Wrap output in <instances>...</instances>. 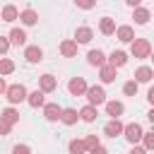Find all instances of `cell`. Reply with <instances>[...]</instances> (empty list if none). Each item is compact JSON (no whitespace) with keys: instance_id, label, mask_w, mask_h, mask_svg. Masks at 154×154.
<instances>
[{"instance_id":"4fadbf2b","label":"cell","mask_w":154,"mask_h":154,"mask_svg":"<svg viewBox=\"0 0 154 154\" xmlns=\"http://www.w3.org/2000/svg\"><path fill=\"white\" fill-rule=\"evenodd\" d=\"M60 53H63L65 58H75V55H77V43H75L72 38H65V41L60 43Z\"/></svg>"},{"instance_id":"52a82bcc","label":"cell","mask_w":154,"mask_h":154,"mask_svg":"<svg viewBox=\"0 0 154 154\" xmlns=\"http://www.w3.org/2000/svg\"><path fill=\"white\" fill-rule=\"evenodd\" d=\"M116 36H118V41H123V43H132V41H135V31H132V26H128V24L118 26V29H116Z\"/></svg>"},{"instance_id":"f546056e","label":"cell","mask_w":154,"mask_h":154,"mask_svg":"<svg viewBox=\"0 0 154 154\" xmlns=\"http://www.w3.org/2000/svg\"><path fill=\"white\" fill-rule=\"evenodd\" d=\"M82 142H84V149H94V147H99V135H87Z\"/></svg>"},{"instance_id":"4dcf8cb0","label":"cell","mask_w":154,"mask_h":154,"mask_svg":"<svg viewBox=\"0 0 154 154\" xmlns=\"http://www.w3.org/2000/svg\"><path fill=\"white\" fill-rule=\"evenodd\" d=\"M142 142H144V149H154V132H142Z\"/></svg>"},{"instance_id":"8d00e7d4","label":"cell","mask_w":154,"mask_h":154,"mask_svg":"<svg viewBox=\"0 0 154 154\" xmlns=\"http://www.w3.org/2000/svg\"><path fill=\"white\" fill-rule=\"evenodd\" d=\"M130 154H147V149H144V147H137V144H135V147L130 149Z\"/></svg>"},{"instance_id":"9a60e30c","label":"cell","mask_w":154,"mask_h":154,"mask_svg":"<svg viewBox=\"0 0 154 154\" xmlns=\"http://www.w3.org/2000/svg\"><path fill=\"white\" fill-rule=\"evenodd\" d=\"M43 96H46V94L36 89V91L26 94V101H29V106H31V108H38V106H46V99H43Z\"/></svg>"},{"instance_id":"ac0fdd59","label":"cell","mask_w":154,"mask_h":154,"mask_svg":"<svg viewBox=\"0 0 154 154\" xmlns=\"http://www.w3.org/2000/svg\"><path fill=\"white\" fill-rule=\"evenodd\" d=\"M0 120H5L7 125H14V123L19 120V111L10 106V108H5V111H2V116H0Z\"/></svg>"},{"instance_id":"3957f363","label":"cell","mask_w":154,"mask_h":154,"mask_svg":"<svg viewBox=\"0 0 154 154\" xmlns=\"http://www.w3.org/2000/svg\"><path fill=\"white\" fill-rule=\"evenodd\" d=\"M84 94H87V99H89L87 106H94V108H96V106L106 103V91H103V87H96V84H94V87H87Z\"/></svg>"},{"instance_id":"7c38bea8","label":"cell","mask_w":154,"mask_h":154,"mask_svg":"<svg viewBox=\"0 0 154 154\" xmlns=\"http://www.w3.org/2000/svg\"><path fill=\"white\" fill-rule=\"evenodd\" d=\"M123 111H125V106H123L120 101H106V113H108L113 120H118V116H123Z\"/></svg>"},{"instance_id":"7402d4cb","label":"cell","mask_w":154,"mask_h":154,"mask_svg":"<svg viewBox=\"0 0 154 154\" xmlns=\"http://www.w3.org/2000/svg\"><path fill=\"white\" fill-rule=\"evenodd\" d=\"M99 75H101V82H113L116 79V67H111V65H101L99 67Z\"/></svg>"},{"instance_id":"f1b7e54d","label":"cell","mask_w":154,"mask_h":154,"mask_svg":"<svg viewBox=\"0 0 154 154\" xmlns=\"http://www.w3.org/2000/svg\"><path fill=\"white\" fill-rule=\"evenodd\" d=\"M137 87H140V84H137L135 79H130V82H125V84H123V91H125L128 96H135V94H137Z\"/></svg>"},{"instance_id":"2e32d148","label":"cell","mask_w":154,"mask_h":154,"mask_svg":"<svg viewBox=\"0 0 154 154\" xmlns=\"http://www.w3.org/2000/svg\"><path fill=\"white\" fill-rule=\"evenodd\" d=\"M87 60H89V65H96V67H101V65H106V55H103V51H89V55H87Z\"/></svg>"},{"instance_id":"5bb4252c","label":"cell","mask_w":154,"mask_h":154,"mask_svg":"<svg viewBox=\"0 0 154 154\" xmlns=\"http://www.w3.org/2000/svg\"><path fill=\"white\" fill-rule=\"evenodd\" d=\"M24 58H26L29 63H41V60H43V51H41L38 46H29V48L24 51Z\"/></svg>"},{"instance_id":"8fae6325","label":"cell","mask_w":154,"mask_h":154,"mask_svg":"<svg viewBox=\"0 0 154 154\" xmlns=\"http://www.w3.org/2000/svg\"><path fill=\"white\" fill-rule=\"evenodd\" d=\"M125 63H128V53H123V51H113L108 55V65L111 67H123Z\"/></svg>"},{"instance_id":"603a6c76","label":"cell","mask_w":154,"mask_h":154,"mask_svg":"<svg viewBox=\"0 0 154 154\" xmlns=\"http://www.w3.org/2000/svg\"><path fill=\"white\" fill-rule=\"evenodd\" d=\"M77 116H79V118H82L84 123H94L99 113H96V108H94V106H84V108H82V111H79Z\"/></svg>"},{"instance_id":"484cf974","label":"cell","mask_w":154,"mask_h":154,"mask_svg":"<svg viewBox=\"0 0 154 154\" xmlns=\"http://www.w3.org/2000/svg\"><path fill=\"white\" fill-rule=\"evenodd\" d=\"M149 10H144V7H135V22L137 24H147L149 22Z\"/></svg>"},{"instance_id":"7a4b0ae2","label":"cell","mask_w":154,"mask_h":154,"mask_svg":"<svg viewBox=\"0 0 154 154\" xmlns=\"http://www.w3.org/2000/svg\"><path fill=\"white\" fill-rule=\"evenodd\" d=\"M5 96H7L10 103H22V101H26V87L24 84H12V87L5 89Z\"/></svg>"},{"instance_id":"6da1fadb","label":"cell","mask_w":154,"mask_h":154,"mask_svg":"<svg viewBox=\"0 0 154 154\" xmlns=\"http://www.w3.org/2000/svg\"><path fill=\"white\" fill-rule=\"evenodd\" d=\"M130 53L135 55V58H149V53H152V43L147 41V38H135L132 41V46H130Z\"/></svg>"},{"instance_id":"f35d334b","label":"cell","mask_w":154,"mask_h":154,"mask_svg":"<svg viewBox=\"0 0 154 154\" xmlns=\"http://www.w3.org/2000/svg\"><path fill=\"white\" fill-rule=\"evenodd\" d=\"M5 89H7V87H5V79L0 77V94H5Z\"/></svg>"},{"instance_id":"1f68e13d","label":"cell","mask_w":154,"mask_h":154,"mask_svg":"<svg viewBox=\"0 0 154 154\" xmlns=\"http://www.w3.org/2000/svg\"><path fill=\"white\" fill-rule=\"evenodd\" d=\"M12 154H31V149L26 144H14L12 147Z\"/></svg>"},{"instance_id":"ffe728a7","label":"cell","mask_w":154,"mask_h":154,"mask_svg":"<svg viewBox=\"0 0 154 154\" xmlns=\"http://www.w3.org/2000/svg\"><path fill=\"white\" fill-rule=\"evenodd\" d=\"M19 19H22V24H26V26H34V24L38 22V14H36L34 10H24V12H19Z\"/></svg>"},{"instance_id":"277c9868","label":"cell","mask_w":154,"mask_h":154,"mask_svg":"<svg viewBox=\"0 0 154 154\" xmlns=\"http://www.w3.org/2000/svg\"><path fill=\"white\" fill-rule=\"evenodd\" d=\"M123 132H125V140H128V142L137 144V142L142 140V132H144V130H142V125H140V123H130V125H125V128H123Z\"/></svg>"},{"instance_id":"cb8c5ba5","label":"cell","mask_w":154,"mask_h":154,"mask_svg":"<svg viewBox=\"0 0 154 154\" xmlns=\"http://www.w3.org/2000/svg\"><path fill=\"white\" fill-rule=\"evenodd\" d=\"M77 118H79V116H77V111H75V108H63V113H60V120H63L65 125H75V123H77Z\"/></svg>"},{"instance_id":"e0dca14e","label":"cell","mask_w":154,"mask_h":154,"mask_svg":"<svg viewBox=\"0 0 154 154\" xmlns=\"http://www.w3.org/2000/svg\"><path fill=\"white\" fill-rule=\"evenodd\" d=\"M7 41H10V43H14V46H24V41H26L24 29H12V31H10V36H7Z\"/></svg>"},{"instance_id":"8992f818","label":"cell","mask_w":154,"mask_h":154,"mask_svg":"<svg viewBox=\"0 0 154 154\" xmlns=\"http://www.w3.org/2000/svg\"><path fill=\"white\" fill-rule=\"evenodd\" d=\"M60 113H63V108H60L58 103H46V106H43V116H46V120H48V123L60 120Z\"/></svg>"},{"instance_id":"d6986e66","label":"cell","mask_w":154,"mask_h":154,"mask_svg":"<svg viewBox=\"0 0 154 154\" xmlns=\"http://www.w3.org/2000/svg\"><path fill=\"white\" fill-rule=\"evenodd\" d=\"M103 132H106L108 137H118V135L123 132V123H120V120H111V123H106Z\"/></svg>"},{"instance_id":"9c48e42d","label":"cell","mask_w":154,"mask_h":154,"mask_svg":"<svg viewBox=\"0 0 154 154\" xmlns=\"http://www.w3.org/2000/svg\"><path fill=\"white\" fill-rule=\"evenodd\" d=\"M38 91H43V94H48V91H53L55 87H58V79L53 77V75H41V79H38Z\"/></svg>"},{"instance_id":"e575fe53","label":"cell","mask_w":154,"mask_h":154,"mask_svg":"<svg viewBox=\"0 0 154 154\" xmlns=\"http://www.w3.org/2000/svg\"><path fill=\"white\" fill-rule=\"evenodd\" d=\"M10 128H12V125H7L5 120H0V135H2V137H5V135H10Z\"/></svg>"},{"instance_id":"ba28073f","label":"cell","mask_w":154,"mask_h":154,"mask_svg":"<svg viewBox=\"0 0 154 154\" xmlns=\"http://www.w3.org/2000/svg\"><path fill=\"white\" fill-rule=\"evenodd\" d=\"M152 77H154V72H152V67H147V65H142V67L135 70V82H137V84H147V82H152Z\"/></svg>"},{"instance_id":"44dd1931","label":"cell","mask_w":154,"mask_h":154,"mask_svg":"<svg viewBox=\"0 0 154 154\" xmlns=\"http://www.w3.org/2000/svg\"><path fill=\"white\" fill-rule=\"evenodd\" d=\"M99 29H101L103 36H111V34H116V22H113L111 17H103L101 24H99Z\"/></svg>"},{"instance_id":"836d02e7","label":"cell","mask_w":154,"mask_h":154,"mask_svg":"<svg viewBox=\"0 0 154 154\" xmlns=\"http://www.w3.org/2000/svg\"><path fill=\"white\" fill-rule=\"evenodd\" d=\"M77 7H82V10H91L94 2H89V0H77Z\"/></svg>"},{"instance_id":"d590c367","label":"cell","mask_w":154,"mask_h":154,"mask_svg":"<svg viewBox=\"0 0 154 154\" xmlns=\"http://www.w3.org/2000/svg\"><path fill=\"white\" fill-rule=\"evenodd\" d=\"M89 154H108V152H106V149H103V147L99 144V147H94V149H89Z\"/></svg>"},{"instance_id":"4316f807","label":"cell","mask_w":154,"mask_h":154,"mask_svg":"<svg viewBox=\"0 0 154 154\" xmlns=\"http://www.w3.org/2000/svg\"><path fill=\"white\" fill-rule=\"evenodd\" d=\"M14 72V63L10 58H0V75H12Z\"/></svg>"},{"instance_id":"d4e9b609","label":"cell","mask_w":154,"mask_h":154,"mask_svg":"<svg viewBox=\"0 0 154 154\" xmlns=\"http://www.w3.org/2000/svg\"><path fill=\"white\" fill-rule=\"evenodd\" d=\"M2 19H5V22H14V19H19V10H17L14 5H5V7H2Z\"/></svg>"},{"instance_id":"30bf717a","label":"cell","mask_w":154,"mask_h":154,"mask_svg":"<svg viewBox=\"0 0 154 154\" xmlns=\"http://www.w3.org/2000/svg\"><path fill=\"white\" fill-rule=\"evenodd\" d=\"M91 36H94V31H91L89 26H79V29L75 31V38H72V41H75V43H89Z\"/></svg>"},{"instance_id":"d6a6232c","label":"cell","mask_w":154,"mask_h":154,"mask_svg":"<svg viewBox=\"0 0 154 154\" xmlns=\"http://www.w3.org/2000/svg\"><path fill=\"white\" fill-rule=\"evenodd\" d=\"M7 51H10V41H7L5 36H0V55H2V53H7Z\"/></svg>"},{"instance_id":"74e56055","label":"cell","mask_w":154,"mask_h":154,"mask_svg":"<svg viewBox=\"0 0 154 154\" xmlns=\"http://www.w3.org/2000/svg\"><path fill=\"white\" fill-rule=\"evenodd\" d=\"M128 5H130V7L135 10V7H140V0H128Z\"/></svg>"},{"instance_id":"5b68a950","label":"cell","mask_w":154,"mask_h":154,"mask_svg":"<svg viewBox=\"0 0 154 154\" xmlns=\"http://www.w3.org/2000/svg\"><path fill=\"white\" fill-rule=\"evenodd\" d=\"M67 91H70L72 96H82V94L87 91V82H84V77H72V79L67 82Z\"/></svg>"},{"instance_id":"83f0119b","label":"cell","mask_w":154,"mask_h":154,"mask_svg":"<svg viewBox=\"0 0 154 154\" xmlns=\"http://www.w3.org/2000/svg\"><path fill=\"white\" fill-rule=\"evenodd\" d=\"M67 149H70V154H84V152H87L82 140H72V142L67 144Z\"/></svg>"}]
</instances>
